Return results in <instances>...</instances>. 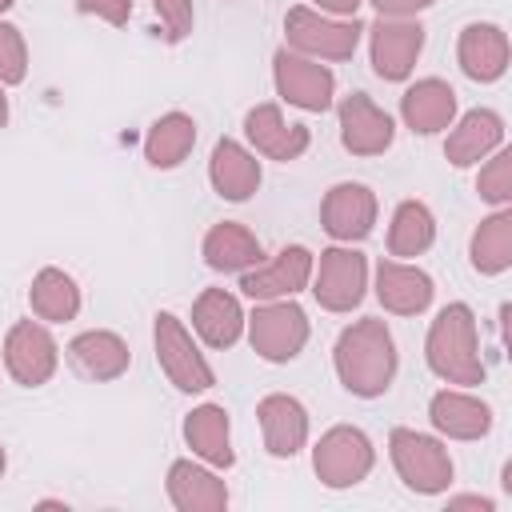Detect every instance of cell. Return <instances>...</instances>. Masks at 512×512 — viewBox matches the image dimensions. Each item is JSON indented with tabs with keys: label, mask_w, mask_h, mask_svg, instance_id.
<instances>
[{
	"label": "cell",
	"mask_w": 512,
	"mask_h": 512,
	"mask_svg": "<svg viewBox=\"0 0 512 512\" xmlns=\"http://www.w3.org/2000/svg\"><path fill=\"white\" fill-rule=\"evenodd\" d=\"M320 220H324V232L332 240H344V244L364 240L372 232V224H376V196H372V188L352 184V180L328 188V196L320 204Z\"/></svg>",
	"instance_id": "cell-12"
},
{
	"label": "cell",
	"mask_w": 512,
	"mask_h": 512,
	"mask_svg": "<svg viewBox=\"0 0 512 512\" xmlns=\"http://www.w3.org/2000/svg\"><path fill=\"white\" fill-rule=\"evenodd\" d=\"M28 72V48L20 28L0 24V84H20Z\"/></svg>",
	"instance_id": "cell-33"
},
{
	"label": "cell",
	"mask_w": 512,
	"mask_h": 512,
	"mask_svg": "<svg viewBox=\"0 0 512 512\" xmlns=\"http://www.w3.org/2000/svg\"><path fill=\"white\" fill-rule=\"evenodd\" d=\"M208 176H212V188H216L224 200L240 204V200H248V196L260 188V160H256L244 144H236V140L224 136V140H216V148H212Z\"/></svg>",
	"instance_id": "cell-20"
},
{
	"label": "cell",
	"mask_w": 512,
	"mask_h": 512,
	"mask_svg": "<svg viewBox=\"0 0 512 512\" xmlns=\"http://www.w3.org/2000/svg\"><path fill=\"white\" fill-rule=\"evenodd\" d=\"M76 8L88 12V16H100V20L116 24V28H124L128 16H132V0H76Z\"/></svg>",
	"instance_id": "cell-35"
},
{
	"label": "cell",
	"mask_w": 512,
	"mask_h": 512,
	"mask_svg": "<svg viewBox=\"0 0 512 512\" xmlns=\"http://www.w3.org/2000/svg\"><path fill=\"white\" fill-rule=\"evenodd\" d=\"M68 360L80 376L88 380H116L128 372V344L116 336V332H104V328H92V332H80L72 344H68Z\"/></svg>",
	"instance_id": "cell-21"
},
{
	"label": "cell",
	"mask_w": 512,
	"mask_h": 512,
	"mask_svg": "<svg viewBox=\"0 0 512 512\" xmlns=\"http://www.w3.org/2000/svg\"><path fill=\"white\" fill-rule=\"evenodd\" d=\"M432 276L412 268V264H400V260H380L376 264V296L388 312L396 316H416L432 304Z\"/></svg>",
	"instance_id": "cell-17"
},
{
	"label": "cell",
	"mask_w": 512,
	"mask_h": 512,
	"mask_svg": "<svg viewBox=\"0 0 512 512\" xmlns=\"http://www.w3.org/2000/svg\"><path fill=\"white\" fill-rule=\"evenodd\" d=\"M448 508H480V512H492V500L488 496H456V500H448Z\"/></svg>",
	"instance_id": "cell-37"
},
{
	"label": "cell",
	"mask_w": 512,
	"mask_h": 512,
	"mask_svg": "<svg viewBox=\"0 0 512 512\" xmlns=\"http://www.w3.org/2000/svg\"><path fill=\"white\" fill-rule=\"evenodd\" d=\"M376 464V452H372V440L352 428V424H336L320 436L316 452H312V468L320 476V484L328 488H352L360 484Z\"/></svg>",
	"instance_id": "cell-4"
},
{
	"label": "cell",
	"mask_w": 512,
	"mask_h": 512,
	"mask_svg": "<svg viewBox=\"0 0 512 512\" xmlns=\"http://www.w3.org/2000/svg\"><path fill=\"white\" fill-rule=\"evenodd\" d=\"M372 68L380 80H408V72L416 68V56L424 48V28L416 20H396V16H380L372 28Z\"/></svg>",
	"instance_id": "cell-11"
},
{
	"label": "cell",
	"mask_w": 512,
	"mask_h": 512,
	"mask_svg": "<svg viewBox=\"0 0 512 512\" xmlns=\"http://www.w3.org/2000/svg\"><path fill=\"white\" fill-rule=\"evenodd\" d=\"M4 464H8V456H4V444H0V476H4Z\"/></svg>",
	"instance_id": "cell-40"
},
{
	"label": "cell",
	"mask_w": 512,
	"mask_h": 512,
	"mask_svg": "<svg viewBox=\"0 0 512 512\" xmlns=\"http://www.w3.org/2000/svg\"><path fill=\"white\" fill-rule=\"evenodd\" d=\"M244 132L256 144V152H264L268 160H296L312 140L308 128L304 124H288L276 104H256L244 116Z\"/></svg>",
	"instance_id": "cell-18"
},
{
	"label": "cell",
	"mask_w": 512,
	"mask_h": 512,
	"mask_svg": "<svg viewBox=\"0 0 512 512\" xmlns=\"http://www.w3.org/2000/svg\"><path fill=\"white\" fill-rule=\"evenodd\" d=\"M456 60L468 80L492 84L508 72V36L500 24H468L456 44Z\"/></svg>",
	"instance_id": "cell-15"
},
{
	"label": "cell",
	"mask_w": 512,
	"mask_h": 512,
	"mask_svg": "<svg viewBox=\"0 0 512 512\" xmlns=\"http://www.w3.org/2000/svg\"><path fill=\"white\" fill-rule=\"evenodd\" d=\"M4 364L12 372L16 384L24 388H40L52 380L56 364H60V348L56 340L48 336L44 324L36 320H20L8 328V340H4Z\"/></svg>",
	"instance_id": "cell-8"
},
{
	"label": "cell",
	"mask_w": 512,
	"mask_h": 512,
	"mask_svg": "<svg viewBox=\"0 0 512 512\" xmlns=\"http://www.w3.org/2000/svg\"><path fill=\"white\" fill-rule=\"evenodd\" d=\"M372 4H376V12H380V16H396V20H404V16L424 12L432 0H372Z\"/></svg>",
	"instance_id": "cell-36"
},
{
	"label": "cell",
	"mask_w": 512,
	"mask_h": 512,
	"mask_svg": "<svg viewBox=\"0 0 512 512\" xmlns=\"http://www.w3.org/2000/svg\"><path fill=\"white\" fill-rule=\"evenodd\" d=\"M192 328L200 332L204 344L212 348H232L244 332V312H240V300L224 288H204L192 304Z\"/></svg>",
	"instance_id": "cell-23"
},
{
	"label": "cell",
	"mask_w": 512,
	"mask_h": 512,
	"mask_svg": "<svg viewBox=\"0 0 512 512\" xmlns=\"http://www.w3.org/2000/svg\"><path fill=\"white\" fill-rule=\"evenodd\" d=\"M368 288V260L356 248H328L320 252V272H316V300L328 312H352L364 300Z\"/></svg>",
	"instance_id": "cell-9"
},
{
	"label": "cell",
	"mask_w": 512,
	"mask_h": 512,
	"mask_svg": "<svg viewBox=\"0 0 512 512\" xmlns=\"http://www.w3.org/2000/svg\"><path fill=\"white\" fill-rule=\"evenodd\" d=\"M272 76H276V92H280L288 104L304 108V112H324V108L332 104L336 76H332L324 64L308 60V56H296V52L280 48V52L272 56Z\"/></svg>",
	"instance_id": "cell-10"
},
{
	"label": "cell",
	"mask_w": 512,
	"mask_h": 512,
	"mask_svg": "<svg viewBox=\"0 0 512 512\" xmlns=\"http://www.w3.org/2000/svg\"><path fill=\"white\" fill-rule=\"evenodd\" d=\"M388 448H392V464L400 472V480L420 492V496H436L452 484V460H448V448L424 432H412V428H392L388 436Z\"/></svg>",
	"instance_id": "cell-3"
},
{
	"label": "cell",
	"mask_w": 512,
	"mask_h": 512,
	"mask_svg": "<svg viewBox=\"0 0 512 512\" xmlns=\"http://www.w3.org/2000/svg\"><path fill=\"white\" fill-rule=\"evenodd\" d=\"M192 144H196V120L184 112H168L148 128L144 156L152 168H176L192 152Z\"/></svg>",
	"instance_id": "cell-28"
},
{
	"label": "cell",
	"mask_w": 512,
	"mask_h": 512,
	"mask_svg": "<svg viewBox=\"0 0 512 512\" xmlns=\"http://www.w3.org/2000/svg\"><path fill=\"white\" fill-rule=\"evenodd\" d=\"M260 256H264L260 240L236 220H224L204 236V264L216 272H248L260 264Z\"/></svg>",
	"instance_id": "cell-26"
},
{
	"label": "cell",
	"mask_w": 512,
	"mask_h": 512,
	"mask_svg": "<svg viewBox=\"0 0 512 512\" xmlns=\"http://www.w3.org/2000/svg\"><path fill=\"white\" fill-rule=\"evenodd\" d=\"M256 416H260V428H264V448L272 456L284 460V456H296L304 448V440H308V412H304V404L296 396L272 392V396L260 400Z\"/></svg>",
	"instance_id": "cell-16"
},
{
	"label": "cell",
	"mask_w": 512,
	"mask_h": 512,
	"mask_svg": "<svg viewBox=\"0 0 512 512\" xmlns=\"http://www.w3.org/2000/svg\"><path fill=\"white\" fill-rule=\"evenodd\" d=\"M476 192L488 200V204H508L512 200V152H496L492 160H488V168L480 172V180H476Z\"/></svg>",
	"instance_id": "cell-32"
},
{
	"label": "cell",
	"mask_w": 512,
	"mask_h": 512,
	"mask_svg": "<svg viewBox=\"0 0 512 512\" xmlns=\"http://www.w3.org/2000/svg\"><path fill=\"white\" fill-rule=\"evenodd\" d=\"M360 32H364V24L356 16L352 20H324L312 8H292L284 16L288 44L308 52V56H320V60H348L360 44Z\"/></svg>",
	"instance_id": "cell-6"
},
{
	"label": "cell",
	"mask_w": 512,
	"mask_h": 512,
	"mask_svg": "<svg viewBox=\"0 0 512 512\" xmlns=\"http://www.w3.org/2000/svg\"><path fill=\"white\" fill-rule=\"evenodd\" d=\"M336 376L340 384L352 392V396H384L392 376H396V344H392V332L384 320L368 316V320H356L352 328L340 332L336 340Z\"/></svg>",
	"instance_id": "cell-1"
},
{
	"label": "cell",
	"mask_w": 512,
	"mask_h": 512,
	"mask_svg": "<svg viewBox=\"0 0 512 512\" xmlns=\"http://www.w3.org/2000/svg\"><path fill=\"white\" fill-rule=\"evenodd\" d=\"M424 356H428V368L448 384H480L484 380V360L476 348V316L468 304L456 300V304L440 308V316L428 328Z\"/></svg>",
	"instance_id": "cell-2"
},
{
	"label": "cell",
	"mask_w": 512,
	"mask_h": 512,
	"mask_svg": "<svg viewBox=\"0 0 512 512\" xmlns=\"http://www.w3.org/2000/svg\"><path fill=\"white\" fill-rule=\"evenodd\" d=\"M400 116H404V124H408L412 132H420V136H432V132L448 128L452 116H456V92H452V84H444V80H436V76L416 80V84L400 96Z\"/></svg>",
	"instance_id": "cell-19"
},
{
	"label": "cell",
	"mask_w": 512,
	"mask_h": 512,
	"mask_svg": "<svg viewBox=\"0 0 512 512\" xmlns=\"http://www.w3.org/2000/svg\"><path fill=\"white\" fill-rule=\"evenodd\" d=\"M428 420L436 432L452 436V440H480L492 428V408L468 392H436L428 404Z\"/></svg>",
	"instance_id": "cell-22"
},
{
	"label": "cell",
	"mask_w": 512,
	"mask_h": 512,
	"mask_svg": "<svg viewBox=\"0 0 512 512\" xmlns=\"http://www.w3.org/2000/svg\"><path fill=\"white\" fill-rule=\"evenodd\" d=\"M28 304L40 320H52V324H64L80 312V288L68 272L60 268H40L32 288H28Z\"/></svg>",
	"instance_id": "cell-29"
},
{
	"label": "cell",
	"mask_w": 512,
	"mask_h": 512,
	"mask_svg": "<svg viewBox=\"0 0 512 512\" xmlns=\"http://www.w3.org/2000/svg\"><path fill=\"white\" fill-rule=\"evenodd\" d=\"M396 128L384 108H376L364 92H352L340 100V140L352 156H380L392 144Z\"/></svg>",
	"instance_id": "cell-13"
},
{
	"label": "cell",
	"mask_w": 512,
	"mask_h": 512,
	"mask_svg": "<svg viewBox=\"0 0 512 512\" xmlns=\"http://www.w3.org/2000/svg\"><path fill=\"white\" fill-rule=\"evenodd\" d=\"M512 264V212L500 208L488 220H480L472 236V268L484 276H496Z\"/></svg>",
	"instance_id": "cell-31"
},
{
	"label": "cell",
	"mask_w": 512,
	"mask_h": 512,
	"mask_svg": "<svg viewBox=\"0 0 512 512\" xmlns=\"http://www.w3.org/2000/svg\"><path fill=\"white\" fill-rule=\"evenodd\" d=\"M432 240H436V220H432L428 204L400 200L392 212V228H388V252L392 256H420Z\"/></svg>",
	"instance_id": "cell-30"
},
{
	"label": "cell",
	"mask_w": 512,
	"mask_h": 512,
	"mask_svg": "<svg viewBox=\"0 0 512 512\" xmlns=\"http://www.w3.org/2000/svg\"><path fill=\"white\" fill-rule=\"evenodd\" d=\"M248 340L264 360L284 364L308 344V316L292 300H264L248 316Z\"/></svg>",
	"instance_id": "cell-5"
},
{
	"label": "cell",
	"mask_w": 512,
	"mask_h": 512,
	"mask_svg": "<svg viewBox=\"0 0 512 512\" xmlns=\"http://www.w3.org/2000/svg\"><path fill=\"white\" fill-rule=\"evenodd\" d=\"M504 140V120L492 112V108H472L464 112V120L452 128L448 144H444V156L456 164V168H468L476 160H484L492 148H500Z\"/></svg>",
	"instance_id": "cell-25"
},
{
	"label": "cell",
	"mask_w": 512,
	"mask_h": 512,
	"mask_svg": "<svg viewBox=\"0 0 512 512\" xmlns=\"http://www.w3.org/2000/svg\"><path fill=\"white\" fill-rule=\"evenodd\" d=\"M184 440L200 460H208L216 468H232V460H236V452L228 444V412L220 404L192 408L184 420Z\"/></svg>",
	"instance_id": "cell-27"
},
{
	"label": "cell",
	"mask_w": 512,
	"mask_h": 512,
	"mask_svg": "<svg viewBox=\"0 0 512 512\" xmlns=\"http://www.w3.org/2000/svg\"><path fill=\"white\" fill-rule=\"evenodd\" d=\"M156 360L164 368V376L180 388V392H208L216 384L208 360L200 356V348L192 344L188 328L172 316V312H160L156 316Z\"/></svg>",
	"instance_id": "cell-7"
},
{
	"label": "cell",
	"mask_w": 512,
	"mask_h": 512,
	"mask_svg": "<svg viewBox=\"0 0 512 512\" xmlns=\"http://www.w3.org/2000/svg\"><path fill=\"white\" fill-rule=\"evenodd\" d=\"M168 500L180 512H224L228 508V488L208 468H200L192 460H176L168 468Z\"/></svg>",
	"instance_id": "cell-24"
},
{
	"label": "cell",
	"mask_w": 512,
	"mask_h": 512,
	"mask_svg": "<svg viewBox=\"0 0 512 512\" xmlns=\"http://www.w3.org/2000/svg\"><path fill=\"white\" fill-rule=\"evenodd\" d=\"M152 8L160 16V24H164V40L168 44H180L192 32V20H196L192 0H152Z\"/></svg>",
	"instance_id": "cell-34"
},
{
	"label": "cell",
	"mask_w": 512,
	"mask_h": 512,
	"mask_svg": "<svg viewBox=\"0 0 512 512\" xmlns=\"http://www.w3.org/2000/svg\"><path fill=\"white\" fill-rule=\"evenodd\" d=\"M8 124V100H4V92H0V128Z\"/></svg>",
	"instance_id": "cell-39"
},
{
	"label": "cell",
	"mask_w": 512,
	"mask_h": 512,
	"mask_svg": "<svg viewBox=\"0 0 512 512\" xmlns=\"http://www.w3.org/2000/svg\"><path fill=\"white\" fill-rule=\"evenodd\" d=\"M4 8H12V0H0V12H4Z\"/></svg>",
	"instance_id": "cell-41"
},
{
	"label": "cell",
	"mask_w": 512,
	"mask_h": 512,
	"mask_svg": "<svg viewBox=\"0 0 512 512\" xmlns=\"http://www.w3.org/2000/svg\"><path fill=\"white\" fill-rule=\"evenodd\" d=\"M308 276H312V252L300 248V244H288V248H280L268 264L248 268L244 280H240V288H244V296H252V300H276V296L300 292V288L308 284Z\"/></svg>",
	"instance_id": "cell-14"
},
{
	"label": "cell",
	"mask_w": 512,
	"mask_h": 512,
	"mask_svg": "<svg viewBox=\"0 0 512 512\" xmlns=\"http://www.w3.org/2000/svg\"><path fill=\"white\" fill-rule=\"evenodd\" d=\"M316 4L336 12V16H356V8H360V0H316Z\"/></svg>",
	"instance_id": "cell-38"
}]
</instances>
